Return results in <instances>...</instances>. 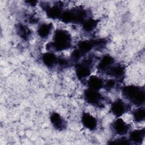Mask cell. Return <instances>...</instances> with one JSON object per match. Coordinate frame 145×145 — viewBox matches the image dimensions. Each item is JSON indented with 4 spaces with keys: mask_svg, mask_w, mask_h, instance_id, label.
<instances>
[{
    "mask_svg": "<svg viewBox=\"0 0 145 145\" xmlns=\"http://www.w3.org/2000/svg\"><path fill=\"white\" fill-rule=\"evenodd\" d=\"M26 19L28 22H29V23H31V24L37 23L39 20L38 18L37 17H36L35 16L32 15H27L26 17Z\"/></svg>",
    "mask_w": 145,
    "mask_h": 145,
    "instance_id": "603a6c76",
    "label": "cell"
},
{
    "mask_svg": "<svg viewBox=\"0 0 145 145\" xmlns=\"http://www.w3.org/2000/svg\"><path fill=\"white\" fill-rule=\"evenodd\" d=\"M109 144H130L131 143L129 140L128 138L125 137L124 136H122L121 137L118 138L113 140H110V142H108Z\"/></svg>",
    "mask_w": 145,
    "mask_h": 145,
    "instance_id": "7402d4cb",
    "label": "cell"
},
{
    "mask_svg": "<svg viewBox=\"0 0 145 145\" xmlns=\"http://www.w3.org/2000/svg\"><path fill=\"white\" fill-rule=\"evenodd\" d=\"M133 118L135 122H140L144 120L145 118V110L144 108L139 106L138 108L135 109L133 113Z\"/></svg>",
    "mask_w": 145,
    "mask_h": 145,
    "instance_id": "ffe728a7",
    "label": "cell"
},
{
    "mask_svg": "<svg viewBox=\"0 0 145 145\" xmlns=\"http://www.w3.org/2000/svg\"><path fill=\"white\" fill-rule=\"evenodd\" d=\"M117 82H118L114 79H108L104 82V88L108 91H110L114 89L117 87Z\"/></svg>",
    "mask_w": 145,
    "mask_h": 145,
    "instance_id": "44dd1931",
    "label": "cell"
},
{
    "mask_svg": "<svg viewBox=\"0 0 145 145\" xmlns=\"http://www.w3.org/2000/svg\"><path fill=\"white\" fill-rule=\"evenodd\" d=\"M86 84L88 88L99 91L104 88V81L100 76L91 75L87 79Z\"/></svg>",
    "mask_w": 145,
    "mask_h": 145,
    "instance_id": "e0dca14e",
    "label": "cell"
},
{
    "mask_svg": "<svg viewBox=\"0 0 145 145\" xmlns=\"http://www.w3.org/2000/svg\"><path fill=\"white\" fill-rule=\"evenodd\" d=\"M83 97L86 102L96 107L102 108L104 106L105 97L98 90L88 88L83 92Z\"/></svg>",
    "mask_w": 145,
    "mask_h": 145,
    "instance_id": "5b68a950",
    "label": "cell"
},
{
    "mask_svg": "<svg viewBox=\"0 0 145 145\" xmlns=\"http://www.w3.org/2000/svg\"><path fill=\"white\" fill-rule=\"evenodd\" d=\"M50 121L53 127L58 131H63L67 127V122L57 112H53L50 114Z\"/></svg>",
    "mask_w": 145,
    "mask_h": 145,
    "instance_id": "7c38bea8",
    "label": "cell"
},
{
    "mask_svg": "<svg viewBox=\"0 0 145 145\" xmlns=\"http://www.w3.org/2000/svg\"><path fill=\"white\" fill-rule=\"evenodd\" d=\"M25 2L27 4H28V5H29L31 6H35L36 5L37 3V2L35 1H25Z\"/></svg>",
    "mask_w": 145,
    "mask_h": 145,
    "instance_id": "cb8c5ba5",
    "label": "cell"
},
{
    "mask_svg": "<svg viewBox=\"0 0 145 145\" xmlns=\"http://www.w3.org/2000/svg\"><path fill=\"white\" fill-rule=\"evenodd\" d=\"M41 60L42 63L49 69L57 67L58 57L52 52H48L42 54Z\"/></svg>",
    "mask_w": 145,
    "mask_h": 145,
    "instance_id": "4fadbf2b",
    "label": "cell"
},
{
    "mask_svg": "<svg viewBox=\"0 0 145 145\" xmlns=\"http://www.w3.org/2000/svg\"><path fill=\"white\" fill-rule=\"evenodd\" d=\"M93 66V58L91 56L75 63V72L78 80L81 82L87 80L91 76Z\"/></svg>",
    "mask_w": 145,
    "mask_h": 145,
    "instance_id": "277c9868",
    "label": "cell"
},
{
    "mask_svg": "<svg viewBox=\"0 0 145 145\" xmlns=\"http://www.w3.org/2000/svg\"><path fill=\"white\" fill-rule=\"evenodd\" d=\"M126 69L124 66L121 63H115L107 71L106 75L113 78L118 82L122 80L125 76Z\"/></svg>",
    "mask_w": 145,
    "mask_h": 145,
    "instance_id": "8fae6325",
    "label": "cell"
},
{
    "mask_svg": "<svg viewBox=\"0 0 145 145\" xmlns=\"http://www.w3.org/2000/svg\"><path fill=\"white\" fill-rule=\"evenodd\" d=\"M110 128L116 134L120 136H124L128 133L130 126L121 118L117 117L111 123Z\"/></svg>",
    "mask_w": 145,
    "mask_h": 145,
    "instance_id": "ba28073f",
    "label": "cell"
},
{
    "mask_svg": "<svg viewBox=\"0 0 145 145\" xmlns=\"http://www.w3.org/2000/svg\"><path fill=\"white\" fill-rule=\"evenodd\" d=\"M115 63V59L112 56L105 54L100 58L97 65V69L100 73L106 74L107 71Z\"/></svg>",
    "mask_w": 145,
    "mask_h": 145,
    "instance_id": "9c48e42d",
    "label": "cell"
},
{
    "mask_svg": "<svg viewBox=\"0 0 145 145\" xmlns=\"http://www.w3.org/2000/svg\"><path fill=\"white\" fill-rule=\"evenodd\" d=\"M53 28V25L51 23H42L40 24L37 29L38 36L42 39H46L50 35Z\"/></svg>",
    "mask_w": 145,
    "mask_h": 145,
    "instance_id": "ac0fdd59",
    "label": "cell"
},
{
    "mask_svg": "<svg viewBox=\"0 0 145 145\" xmlns=\"http://www.w3.org/2000/svg\"><path fill=\"white\" fill-rule=\"evenodd\" d=\"M72 45V37L69 31L63 29H57L53 34L52 41L46 48L50 52H61L70 49Z\"/></svg>",
    "mask_w": 145,
    "mask_h": 145,
    "instance_id": "6da1fadb",
    "label": "cell"
},
{
    "mask_svg": "<svg viewBox=\"0 0 145 145\" xmlns=\"http://www.w3.org/2000/svg\"><path fill=\"white\" fill-rule=\"evenodd\" d=\"M41 6L45 10L47 16L52 19H59L63 11V5L61 2H56L52 6L45 2Z\"/></svg>",
    "mask_w": 145,
    "mask_h": 145,
    "instance_id": "8992f818",
    "label": "cell"
},
{
    "mask_svg": "<svg viewBox=\"0 0 145 145\" xmlns=\"http://www.w3.org/2000/svg\"><path fill=\"white\" fill-rule=\"evenodd\" d=\"M129 104L124 102L122 99L115 100L110 105V110L113 116L116 118L120 117L130 110Z\"/></svg>",
    "mask_w": 145,
    "mask_h": 145,
    "instance_id": "52a82bcc",
    "label": "cell"
},
{
    "mask_svg": "<svg viewBox=\"0 0 145 145\" xmlns=\"http://www.w3.org/2000/svg\"><path fill=\"white\" fill-rule=\"evenodd\" d=\"M122 96L132 104L142 106L144 104L145 91L143 87L135 85H127L121 88Z\"/></svg>",
    "mask_w": 145,
    "mask_h": 145,
    "instance_id": "7a4b0ae2",
    "label": "cell"
},
{
    "mask_svg": "<svg viewBox=\"0 0 145 145\" xmlns=\"http://www.w3.org/2000/svg\"><path fill=\"white\" fill-rule=\"evenodd\" d=\"M15 30L18 36L24 41H28L31 37L32 31L26 25L18 23L15 25Z\"/></svg>",
    "mask_w": 145,
    "mask_h": 145,
    "instance_id": "2e32d148",
    "label": "cell"
},
{
    "mask_svg": "<svg viewBox=\"0 0 145 145\" xmlns=\"http://www.w3.org/2000/svg\"><path fill=\"white\" fill-rule=\"evenodd\" d=\"M76 49L79 52L81 55L84 57L92 49H95V40L80 41L78 43Z\"/></svg>",
    "mask_w": 145,
    "mask_h": 145,
    "instance_id": "5bb4252c",
    "label": "cell"
},
{
    "mask_svg": "<svg viewBox=\"0 0 145 145\" xmlns=\"http://www.w3.org/2000/svg\"><path fill=\"white\" fill-rule=\"evenodd\" d=\"M145 137V130L144 128L135 129L129 133L128 139L130 143L140 144L144 140Z\"/></svg>",
    "mask_w": 145,
    "mask_h": 145,
    "instance_id": "9a60e30c",
    "label": "cell"
},
{
    "mask_svg": "<svg viewBox=\"0 0 145 145\" xmlns=\"http://www.w3.org/2000/svg\"><path fill=\"white\" fill-rule=\"evenodd\" d=\"M81 122L83 126L90 131L96 130L98 121L96 117L88 112H83L81 115Z\"/></svg>",
    "mask_w": 145,
    "mask_h": 145,
    "instance_id": "30bf717a",
    "label": "cell"
},
{
    "mask_svg": "<svg viewBox=\"0 0 145 145\" xmlns=\"http://www.w3.org/2000/svg\"><path fill=\"white\" fill-rule=\"evenodd\" d=\"M89 17L88 10L83 7L78 6L63 10L59 19L65 23L82 24Z\"/></svg>",
    "mask_w": 145,
    "mask_h": 145,
    "instance_id": "3957f363",
    "label": "cell"
},
{
    "mask_svg": "<svg viewBox=\"0 0 145 145\" xmlns=\"http://www.w3.org/2000/svg\"><path fill=\"white\" fill-rule=\"evenodd\" d=\"M99 22V20L93 19L92 17H89L81 24L83 30L87 33L91 32L96 28Z\"/></svg>",
    "mask_w": 145,
    "mask_h": 145,
    "instance_id": "d6986e66",
    "label": "cell"
}]
</instances>
